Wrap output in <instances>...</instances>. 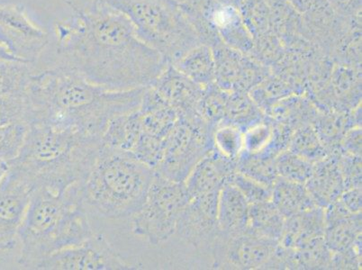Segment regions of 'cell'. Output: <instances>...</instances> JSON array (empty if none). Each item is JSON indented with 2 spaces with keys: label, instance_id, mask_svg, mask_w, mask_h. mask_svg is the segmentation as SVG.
<instances>
[{
  "label": "cell",
  "instance_id": "4fadbf2b",
  "mask_svg": "<svg viewBox=\"0 0 362 270\" xmlns=\"http://www.w3.org/2000/svg\"><path fill=\"white\" fill-rule=\"evenodd\" d=\"M218 194L207 193L193 197L177 220L176 235L197 250H211L218 235Z\"/></svg>",
  "mask_w": 362,
  "mask_h": 270
},
{
  "label": "cell",
  "instance_id": "8992f818",
  "mask_svg": "<svg viewBox=\"0 0 362 270\" xmlns=\"http://www.w3.org/2000/svg\"><path fill=\"white\" fill-rule=\"evenodd\" d=\"M123 13L138 37L170 64L202 44L177 0H104Z\"/></svg>",
  "mask_w": 362,
  "mask_h": 270
},
{
  "label": "cell",
  "instance_id": "4dcf8cb0",
  "mask_svg": "<svg viewBox=\"0 0 362 270\" xmlns=\"http://www.w3.org/2000/svg\"><path fill=\"white\" fill-rule=\"evenodd\" d=\"M212 146L219 155L236 163L245 149L243 131L235 125L222 122L213 129Z\"/></svg>",
  "mask_w": 362,
  "mask_h": 270
},
{
  "label": "cell",
  "instance_id": "e575fe53",
  "mask_svg": "<svg viewBox=\"0 0 362 270\" xmlns=\"http://www.w3.org/2000/svg\"><path fill=\"white\" fill-rule=\"evenodd\" d=\"M275 166L279 177L302 184L307 182L313 170L311 161L289 150L283 151L275 157Z\"/></svg>",
  "mask_w": 362,
  "mask_h": 270
},
{
  "label": "cell",
  "instance_id": "52a82bcc",
  "mask_svg": "<svg viewBox=\"0 0 362 270\" xmlns=\"http://www.w3.org/2000/svg\"><path fill=\"white\" fill-rule=\"evenodd\" d=\"M192 196L185 182H177L154 170L146 199L130 217L134 235L159 245L175 235L181 213Z\"/></svg>",
  "mask_w": 362,
  "mask_h": 270
},
{
  "label": "cell",
  "instance_id": "30bf717a",
  "mask_svg": "<svg viewBox=\"0 0 362 270\" xmlns=\"http://www.w3.org/2000/svg\"><path fill=\"white\" fill-rule=\"evenodd\" d=\"M112 248L102 235H92L80 245L60 250L42 259L35 269L126 270L134 269Z\"/></svg>",
  "mask_w": 362,
  "mask_h": 270
},
{
  "label": "cell",
  "instance_id": "2e32d148",
  "mask_svg": "<svg viewBox=\"0 0 362 270\" xmlns=\"http://www.w3.org/2000/svg\"><path fill=\"white\" fill-rule=\"evenodd\" d=\"M150 86L161 100L175 108L179 113L196 111L205 90L171 64L168 65Z\"/></svg>",
  "mask_w": 362,
  "mask_h": 270
},
{
  "label": "cell",
  "instance_id": "e0dca14e",
  "mask_svg": "<svg viewBox=\"0 0 362 270\" xmlns=\"http://www.w3.org/2000/svg\"><path fill=\"white\" fill-rule=\"evenodd\" d=\"M340 149L331 151L313 163L310 177L305 182L309 194L317 206L325 209L337 201L345 190L338 156Z\"/></svg>",
  "mask_w": 362,
  "mask_h": 270
},
{
  "label": "cell",
  "instance_id": "9a60e30c",
  "mask_svg": "<svg viewBox=\"0 0 362 270\" xmlns=\"http://www.w3.org/2000/svg\"><path fill=\"white\" fill-rule=\"evenodd\" d=\"M216 64L215 83L227 92H250L268 77L263 66L243 52L220 44L213 47Z\"/></svg>",
  "mask_w": 362,
  "mask_h": 270
},
{
  "label": "cell",
  "instance_id": "4316f807",
  "mask_svg": "<svg viewBox=\"0 0 362 270\" xmlns=\"http://www.w3.org/2000/svg\"><path fill=\"white\" fill-rule=\"evenodd\" d=\"M265 117L266 115L253 101L249 92H230L223 122L245 131Z\"/></svg>",
  "mask_w": 362,
  "mask_h": 270
},
{
  "label": "cell",
  "instance_id": "ac0fdd59",
  "mask_svg": "<svg viewBox=\"0 0 362 270\" xmlns=\"http://www.w3.org/2000/svg\"><path fill=\"white\" fill-rule=\"evenodd\" d=\"M236 170V163L212 150L199 161L185 180L187 191L193 197L219 192Z\"/></svg>",
  "mask_w": 362,
  "mask_h": 270
},
{
  "label": "cell",
  "instance_id": "d6a6232c",
  "mask_svg": "<svg viewBox=\"0 0 362 270\" xmlns=\"http://www.w3.org/2000/svg\"><path fill=\"white\" fill-rule=\"evenodd\" d=\"M236 170L271 187L279 177L276 170L275 157L269 154L249 155L242 153L237 160Z\"/></svg>",
  "mask_w": 362,
  "mask_h": 270
},
{
  "label": "cell",
  "instance_id": "6da1fadb",
  "mask_svg": "<svg viewBox=\"0 0 362 270\" xmlns=\"http://www.w3.org/2000/svg\"><path fill=\"white\" fill-rule=\"evenodd\" d=\"M74 13L54 24L58 62L113 90L146 88L169 62L141 40L126 16L104 0H67Z\"/></svg>",
  "mask_w": 362,
  "mask_h": 270
},
{
  "label": "cell",
  "instance_id": "ffe728a7",
  "mask_svg": "<svg viewBox=\"0 0 362 270\" xmlns=\"http://www.w3.org/2000/svg\"><path fill=\"white\" fill-rule=\"evenodd\" d=\"M325 209L320 206L304 211L286 218L279 243L289 249L298 250L325 238Z\"/></svg>",
  "mask_w": 362,
  "mask_h": 270
},
{
  "label": "cell",
  "instance_id": "277c9868",
  "mask_svg": "<svg viewBox=\"0 0 362 270\" xmlns=\"http://www.w3.org/2000/svg\"><path fill=\"white\" fill-rule=\"evenodd\" d=\"M82 186L55 192L45 187L33 191L18 233V264L35 269L42 259L80 245L94 235L82 200Z\"/></svg>",
  "mask_w": 362,
  "mask_h": 270
},
{
  "label": "cell",
  "instance_id": "5b68a950",
  "mask_svg": "<svg viewBox=\"0 0 362 270\" xmlns=\"http://www.w3.org/2000/svg\"><path fill=\"white\" fill-rule=\"evenodd\" d=\"M153 174V168L132 154L101 144L82 186L86 209L106 219L131 217L143 205Z\"/></svg>",
  "mask_w": 362,
  "mask_h": 270
},
{
  "label": "cell",
  "instance_id": "cb8c5ba5",
  "mask_svg": "<svg viewBox=\"0 0 362 270\" xmlns=\"http://www.w3.org/2000/svg\"><path fill=\"white\" fill-rule=\"evenodd\" d=\"M174 67L197 85L206 88L215 83L216 64L212 47L200 44L175 62Z\"/></svg>",
  "mask_w": 362,
  "mask_h": 270
},
{
  "label": "cell",
  "instance_id": "7a4b0ae2",
  "mask_svg": "<svg viewBox=\"0 0 362 270\" xmlns=\"http://www.w3.org/2000/svg\"><path fill=\"white\" fill-rule=\"evenodd\" d=\"M144 88L110 90L71 69L54 66L32 76L26 91L28 125H65L102 139L112 120L139 110Z\"/></svg>",
  "mask_w": 362,
  "mask_h": 270
},
{
  "label": "cell",
  "instance_id": "f1b7e54d",
  "mask_svg": "<svg viewBox=\"0 0 362 270\" xmlns=\"http://www.w3.org/2000/svg\"><path fill=\"white\" fill-rule=\"evenodd\" d=\"M275 136V122L271 117H266L262 120L253 124L243 131V153L249 155H259L269 154L277 156L273 153L272 146Z\"/></svg>",
  "mask_w": 362,
  "mask_h": 270
},
{
  "label": "cell",
  "instance_id": "d4e9b609",
  "mask_svg": "<svg viewBox=\"0 0 362 270\" xmlns=\"http://www.w3.org/2000/svg\"><path fill=\"white\" fill-rule=\"evenodd\" d=\"M311 124L322 143L329 151L339 149V143L350 128L360 127L352 119L350 112L338 110L315 111Z\"/></svg>",
  "mask_w": 362,
  "mask_h": 270
},
{
  "label": "cell",
  "instance_id": "836d02e7",
  "mask_svg": "<svg viewBox=\"0 0 362 270\" xmlns=\"http://www.w3.org/2000/svg\"><path fill=\"white\" fill-rule=\"evenodd\" d=\"M239 11L255 42L267 34L272 16L268 0H243Z\"/></svg>",
  "mask_w": 362,
  "mask_h": 270
},
{
  "label": "cell",
  "instance_id": "7402d4cb",
  "mask_svg": "<svg viewBox=\"0 0 362 270\" xmlns=\"http://www.w3.org/2000/svg\"><path fill=\"white\" fill-rule=\"evenodd\" d=\"M272 201L285 218L318 206L305 184L278 177L272 186Z\"/></svg>",
  "mask_w": 362,
  "mask_h": 270
},
{
  "label": "cell",
  "instance_id": "484cf974",
  "mask_svg": "<svg viewBox=\"0 0 362 270\" xmlns=\"http://www.w3.org/2000/svg\"><path fill=\"white\" fill-rule=\"evenodd\" d=\"M285 221L272 200L252 204L249 207L247 232L279 242Z\"/></svg>",
  "mask_w": 362,
  "mask_h": 270
},
{
  "label": "cell",
  "instance_id": "ee69618b",
  "mask_svg": "<svg viewBox=\"0 0 362 270\" xmlns=\"http://www.w3.org/2000/svg\"><path fill=\"white\" fill-rule=\"evenodd\" d=\"M0 61H19L18 59H16L15 56L12 54L11 50H9L1 34H0Z\"/></svg>",
  "mask_w": 362,
  "mask_h": 270
},
{
  "label": "cell",
  "instance_id": "b9f144b4",
  "mask_svg": "<svg viewBox=\"0 0 362 270\" xmlns=\"http://www.w3.org/2000/svg\"><path fill=\"white\" fill-rule=\"evenodd\" d=\"M338 200L349 212L351 213H361V187L345 189Z\"/></svg>",
  "mask_w": 362,
  "mask_h": 270
},
{
  "label": "cell",
  "instance_id": "7c38bea8",
  "mask_svg": "<svg viewBox=\"0 0 362 270\" xmlns=\"http://www.w3.org/2000/svg\"><path fill=\"white\" fill-rule=\"evenodd\" d=\"M34 187L14 168H9L0 186V250L16 245Z\"/></svg>",
  "mask_w": 362,
  "mask_h": 270
},
{
  "label": "cell",
  "instance_id": "8d00e7d4",
  "mask_svg": "<svg viewBox=\"0 0 362 270\" xmlns=\"http://www.w3.org/2000/svg\"><path fill=\"white\" fill-rule=\"evenodd\" d=\"M28 124L14 123L0 127V160H14L24 146Z\"/></svg>",
  "mask_w": 362,
  "mask_h": 270
},
{
  "label": "cell",
  "instance_id": "8fae6325",
  "mask_svg": "<svg viewBox=\"0 0 362 270\" xmlns=\"http://www.w3.org/2000/svg\"><path fill=\"white\" fill-rule=\"evenodd\" d=\"M0 34L19 61L34 64L49 44V35L21 5L0 6Z\"/></svg>",
  "mask_w": 362,
  "mask_h": 270
},
{
  "label": "cell",
  "instance_id": "83f0119b",
  "mask_svg": "<svg viewBox=\"0 0 362 270\" xmlns=\"http://www.w3.org/2000/svg\"><path fill=\"white\" fill-rule=\"evenodd\" d=\"M32 64L19 61H0V97L25 93L34 75Z\"/></svg>",
  "mask_w": 362,
  "mask_h": 270
},
{
  "label": "cell",
  "instance_id": "74e56055",
  "mask_svg": "<svg viewBox=\"0 0 362 270\" xmlns=\"http://www.w3.org/2000/svg\"><path fill=\"white\" fill-rule=\"evenodd\" d=\"M29 102L28 94L0 97V127L14 123L28 124Z\"/></svg>",
  "mask_w": 362,
  "mask_h": 270
},
{
  "label": "cell",
  "instance_id": "f546056e",
  "mask_svg": "<svg viewBox=\"0 0 362 270\" xmlns=\"http://www.w3.org/2000/svg\"><path fill=\"white\" fill-rule=\"evenodd\" d=\"M288 150L313 163L330 153L311 124H303L294 131Z\"/></svg>",
  "mask_w": 362,
  "mask_h": 270
},
{
  "label": "cell",
  "instance_id": "d590c367",
  "mask_svg": "<svg viewBox=\"0 0 362 270\" xmlns=\"http://www.w3.org/2000/svg\"><path fill=\"white\" fill-rule=\"evenodd\" d=\"M331 259L332 252L325 238L305 248L294 250L296 269H330Z\"/></svg>",
  "mask_w": 362,
  "mask_h": 270
},
{
  "label": "cell",
  "instance_id": "7bdbcfd3",
  "mask_svg": "<svg viewBox=\"0 0 362 270\" xmlns=\"http://www.w3.org/2000/svg\"><path fill=\"white\" fill-rule=\"evenodd\" d=\"M332 8L344 15H354L360 11L361 0H327Z\"/></svg>",
  "mask_w": 362,
  "mask_h": 270
},
{
  "label": "cell",
  "instance_id": "60d3db41",
  "mask_svg": "<svg viewBox=\"0 0 362 270\" xmlns=\"http://www.w3.org/2000/svg\"><path fill=\"white\" fill-rule=\"evenodd\" d=\"M341 153L361 156V127L350 128L339 143Z\"/></svg>",
  "mask_w": 362,
  "mask_h": 270
},
{
  "label": "cell",
  "instance_id": "f6af8a7d",
  "mask_svg": "<svg viewBox=\"0 0 362 270\" xmlns=\"http://www.w3.org/2000/svg\"><path fill=\"white\" fill-rule=\"evenodd\" d=\"M296 8L301 12L310 11L313 6L317 5V0H291Z\"/></svg>",
  "mask_w": 362,
  "mask_h": 270
},
{
  "label": "cell",
  "instance_id": "bcb514c9",
  "mask_svg": "<svg viewBox=\"0 0 362 270\" xmlns=\"http://www.w3.org/2000/svg\"><path fill=\"white\" fill-rule=\"evenodd\" d=\"M9 168H11V164L8 161L0 160V186L4 180L6 173L8 172Z\"/></svg>",
  "mask_w": 362,
  "mask_h": 270
},
{
  "label": "cell",
  "instance_id": "1f68e13d",
  "mask_svg": "<svg viewBox=\"0 0 362 270\" xmlns=\"http://www.w3.org/2000/svg\"><path fill=\"white\" fill-rule=\"evenodd\" d=\"M229 93L216 83L207 86L204 90L196 111L212 128L225 121Z\"/></svg>",
  "mask_w": 362,
  "mask_h": 270
},
{
  "label": "cell",
  "instance_id": "c3c4849f",
  "mask_svg": "<svg viewBox=\"0 0 362 270\" xmlns=\"http://www.w3.org/2000/svg\"><path fill=\"white\" fill-rule=\"evenodd\" d=\"M177 1H179L180 3H181V2L185 1V0H177Z\"/></svg>",
  "mask_w": 362,
  "mask_h": 270
},
{
  "label": "cell",
  "instance_id": "9c48e42d",
  "mask_svg": "<svg viewBox=\"0 0 362 270\" xmlns=\"http://www.w3.org/2000/svg\"><path fill=\"white\" fill-rule=\"evenodd\" d=\"M279 242L246 232L229 235L220 233L212 246L213 268L264 269Z\"/></svg>",
  "mask_w": 362,
  "mask_h": 270
},
{
  "label": "cell",
  "instance_id": "44dd1931",
  "mask_svg": "<svg viewBox=\"0 0 362 270\" xmlns=\"http://www.w3.org/2000/svg\"><path fill=\"white\" fill-rule=\"evenodd\" d=\"M250 204L232 184L227 183L219 191L217 223L219 232L235 235L247 232Z\"/></svg>",
  "mask_w": 362,
  "mask_h": 270
},
{
  "label": "cell",
  "instance_id": "d6986e66",
  "mask_svg": "<svg viewBox=\"0 0 362 270\" xmlns=\"http://www.w3.org/2000/svg\"><path fill=\"white\" fill-rule=\"evenodd\" d=\"M325 240L332 252L354 248L361 240V213H351L339 200L325 209Z\"/></svg>",
  "mask_w": 362,
  "mask_h": 270
},
{
  "label": "cell",
  "instance_id": "f35d334b",
  "mask_svg": "<svg viewBox=\"0 0 362 270\" xmlns=\"http://www.w3.org/2000/svg\"><path fill=\"white\" fill-rule=\"evenodd\" d=\"M228 183L232 184L243 194L250 205L272 200V187L266 186L237 170L230 177Z\"/></svg>",
  "mask_w": 362,
  "mask_h": 270
},
{
  "label": "cell",
  "instance_id": "ba28073f",
  "mask_svg": "<svg viewBox=\"0 0 362 270\" xmlns=\"http://www.w3.org/2000/svg\"><path fill=\"white\" fill-rule=\"evenodd\" d=\"M213 129L196 111L179 113L164 140L163 159L154 170L171 180L185 182L194 167L213 150Z\"/></svg>",
  "mask_w": 362,
  "mask_h": 270
},
{
  "label": "cell",
  "instance_id": "ab89813d",
  "mask_svg": "<svg viewBox=\"0 0 362 270\" xmlns=\"http://www.w3.org/2000/svg\"><path fill=\"white\" fill-rule=\"evenodd\" d=\"M339 168H340L345 189L361 187V156L339 153Z\"/></svg>",
  "mask_w": 362,
  "mask_h": 270
},
{
  "label": "cell",
  "instance_id": "603a6c76",
  "mask_svg": "<svg viewBox=\"0 0 362 270\" xmlns=\"http://www.w3.org/2000/svg\"><path fill=\"white\" fill-rule=\"evenodd\" d=\"M141 134L139 111L119 115L108 124L101 143L111 149L133 153Z\"/></svg>",
  "mask_w": 362,
  "mask_h": 270
},
{
  "label": "cell",
  "instance_id": "5bb4252c",
  "mask_svg": "<svg viewBox=\"0 0 362 270\" xmlns=\"http://www.w3.org/2000/svg\"><path fill=\"white\" fill-rule=\"evenodd\" d=\"M181 5L205 16L228 47L245 54L255 49V40L247 29L238 8L221 4L216 0H185Z\"/></svg>",
  "mask_w": 362,
  "mask_h": 270
},
{
  "label": "cell",
  "instance_id": "3957f363",
  "mask_svg": "<svg viewBox=\"0 0 362 270\" xmlns=\"http://www.w3.org/2000/svg\"><path fill=\"white\" fill-rule=\"evenodd\" d=\"M101 138L65 125L35 123L28 125L24 146L9 161L35 189L64 192L83 185L96 163Z\"/></svg>",
  "mask_w": 362,
  "mask_h": 270
},
{
  "label": "cell",
  "instance_id": "7dc6e473",
  "mask_svg": "<svg viewBox=\"0 0 362 270\" xmlns=\"http://www.w3.org/2000/svg\"><path fill=\"white\" fill-rule=\"evenodd\" d=\"M217 2L221 3V4L229 5L238 8L241 6L243 0H216Z\"/></svg>",
  "mask_w": 362,
  "mask_h": 270
}]
</instances>
